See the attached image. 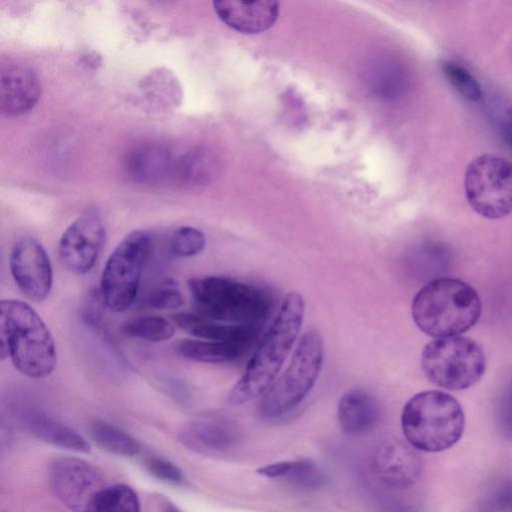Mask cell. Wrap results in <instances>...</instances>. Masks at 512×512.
I'll list each match as a JSON object with an SVG mask.
<instances>
[{
  "label": "cell",
  "instance_id": "cell-1",
  "mask_svg": "<svg viewBox=\"0 0 512 512\" xmlns=\"http://www.w3.org/2000/svg\"><path fill=\"white\" fill-rule=\"evenodd\" d=\"M304 308L301 294H287L243 375L231 389L230 403H246L270 388L299 335Z\"/></svg>",
  "mask_w": 512,
  "mask_h": 512
},
{
  "label": "cell",
  "instance_id": "cell-2",
  "mask_svg": "<svg viewBox=\"0 0 512 512\" xmlns=\"http://www.w3.org/2000/svg\"><path fill=\"white\" fill-rule=\"evenodd\" d=\"M0 354L10 357L23 375L42 379L52 373L57 362L52 334L42 318L26 302H0Z\"/></svg>",
  "mask_w": 512,
  "mask_h": 512
},
{
  "label": "cell",
  "instance_id": "cell-3",
  "mask_svg": "<svg viewBox=\"0 0 512 512\" xmlns=\"http://www.w3.org/2000/svg\"><path fill=\"white\" fill-rule=\"evenodd\" d=\"M416 326L434 337L461 335L478 321L481 299L468 283L455 278H437L422 287L411 306Z\"/></svg>",
  "mask_w": 512,
  "mask_h": 512
},
{
  "label": "cell",
  "instance_id": "cell-4",
  "mask_svg": "<svg viewBox=\"0 0 512 512\" xmlns=\"http://www.w3.org/2000/svg\"><path fill=\"white\" fill-rule=\"evenodd\" d=\"M404 436L415 449L440 452L461 438L465 416L452 395L438 390L417 393L405 404L401 414Z\"/></svg>",
  "mask_w": 512,
  "mask_h": 512
},
{
  "label": "cell",
  "instance_id": "cell-5",
  "mask_svg": "<svg viewBox=\"0 0 512 512\" xmlns=\"http://www.w3.org/2000/svg\"><path fill=\"white\" fill-rule=\"evenodd\" d=\"M198 315L230 324L256 325L269 314L271 301L262 289L222 276L189 279Z\"/></svg>",
  "mask_w": 512,
  "mask_h": 512
},
{
  "label": "cell",
  "instance_id": "cell-6",
  "mask_svg": "<svg viewBox=\"0 0 512 512\" xmlns=\"http://www.w3.org/2000/svg\"><path fill=\"white\" fill-rule=\"evenodd\" d=\"M421 367L436 386L458 391L481 379L486 369V357L480 344L469 337H441L424 347Z\"/></svg>",
  "mask_w": 512,
  "mask_h": 512
},
{
  "label": "cell",
  "instance_id": "cell-7",
  "mask_svg": "<svg viewBox=\"0 0 512 512\" xmlns=\"http://www.w3.org/2000/svg\"><path fill=\"white\" fill-rule=\"evenodd\" d=\"M322 361L321 337L315 331L306 332L285 371L262 395L259 404L262 417L277 418L298 406L314 386Z\"/></svg>",
  "mask_w": 512,
  "mask_h": 512
},
{
  "label": "cell",
  "instance_id": "cell-8",
  "mask_svg": "<svg viewBox=\"0 0 512 512\" xmlns=\"http://www.w3.org/2000/svg\"><path fill=\"white\" fill-rule=\"evenodd\" d=\"M151 249V234L135 230L110 254L102 271L100 290L103 303L111 311L124 312L134 303Z\"/></svg>",
  "mask_w": 512,
  "mask_h": 512
},
{
  "label": "cell",
  "instance_id": "cell-9",
  "mask_svg": "<svg viewBox=\"0 0 512 512\" xmlns=\"http://www.w3.org/2000/svg\"><path fill=\"white\" fill-rule=\"evenodd\" d=\"M464 192L470 207L487 219L512 213V162L483 154L473 159L465 172Z\"/></svg>",
  "mask_w": 512,
  "mask_h": 512
},
{
  "label": "cell",
  "instance_id": "cell-10",
  "mask_svg": "<svg viewBox=\"0 0 512 512\" xmlns=\"http://www.w3.org/2000/svg\"><path fill=\"white\" fill-rule=\"evenodd\" d=\"M12 278L21 293L33 302H42L50 294L53 271L42 244L32 237L18 239L10 253Z\"/></svg>",
  "mask_w": 512,
  "mask_h": 512
},
{
  "label": "cell",
  "instance_id": "cell-11",
  "mask_svg": "<svg viewBox=\"0 0 512 512\" xmlns=\"http://www.w3.org/2000/svg\"><path fill=\"white\" fill-rule=\"evenodd\" d=\"M105 226L94 214H85L63 232L58 244L62 265L74 274H85L94 266L104 246Z\"/></svg>",
  "mask_w": 512,
  "mask_h": 512
},
{
  "label": "cell",
  "instance_id": "cell-12",
  "mask_svg": "<svg viewBox=\"0 0 512 512\" xmlns=\"http://www.w3.org/2000/svg\"><path fill=\"white\" fill-rule=\"evenodd\" d=\"M55 495L71 510L83 511L101 487L96 469L82 459L64 457L55 460L49 472Z\"/></svg>",
  "mask_w": 512,
  "mask_h": 512
},
{
  "label": "cell",
  "instance_id": "cell-13",
  "mask_svg": "<svg viewBox=\"0 0 512 512\" xmlns=\"http://www.w3.org/2000/svg\"><path fill=\"white\" fill-rule=\"evenodd\" d=\"M373 468L387 487L406 488L413 485L422 471V459L408 442L390 440L380 444L373 457Z\"/></svg>",
  "mask_w": 512,
  "mask_h": 512
},
{
  "label": "cell",
  "instance_id": "cell-14",
  "mask_svg": "<svg viewBox=\"0 0 512 512\" xmlns=\"http://www.w3.org/2000/svg\"><path fill=\"white\" fill-rule=\"evenodd\" d=\"M41 95L37 74L22 63H8L0 70V111L15 116L31 110Z\"/></svg>",
  "mask_w": 512,
  "mask_h": 512
},
{
  "label": "cell",
  "instance_id": "cell-15",
  "mask_svg": "<svg viewBox=\"0 0 512 512\" xmlns=\"http://www.w3.org/2000/svg\"><path fill=\"white\" fill-rule=\"evenodd\" d=\"M178 438L191 451L204 455H217L237 445L240 431L230 420L202 418L185 423L179 430Z\"/></svg>",
  "mask_w": 512,
  "mask_h": 512
},
{
  "label": "cell",
  "instance_id": "cell-16",
  "mask_svg": "<svg viewBox=\"0 0 512 512\" xmlns=\"http://www.w3.org/2000/svg\"><path fill=\"white\" fill-rule=\"evenodd\" d=\"M214 8L227 26L245 34H257L270 29L279 15V3L271 0L215 1Z\"/></svg>",
  "mask_w": 512,
  "mask_h": 512
},
{
  "label": "cell",
  "instance_id": "cell-17",
  "mask_svg": "<svg viewBox=\"0 0 512 512\" xmlns=\"http://www.w3.org/2000/svg\"><path fill=\"white\" fill-rule=\"evenodd\" d=\"M172 319L180 329L202 340L235 342L249 346L258 333L256 325L230 324L185 312L174 314Z\"/></svg>",
  "mask_w": 512,
  "mask_h": 512
},
{
  "label": "cell",
  "instance_id": "cell-18",
  "mask_svg": "<svg viewBox=\"0 0 512 512\" xmlns=\"http://www.w3.org/2000/svg\"><path fill=\"white\" fill-rule=\"evenodd\" d=\"M337 418L341 430L351 436L363 435L376 425L379 419L377 401L366 391H347L339 400Z\"/></svg>",
  "mask_w": 512,
  "mask_h": 512
},
{
  "label": "cell",
  "instance_id": "cell-19",
  "mask_svg": "<svg viewBox=\"0 0 512 512\" xmlns=\"http://www.w3.org/2000/svg\"><path fill=\"white\" fill-rule=\"evenodd\" d=\"M24 421L29 431L46 443L78 453L90 451L89 444L80 434L42 413H27Z\"/></svg>",
  "mask_w": 512,
  "mask_h": 512
},
{
  "label": "cell",
  "instance_id": "cell-20",
  "mask_svg": "<svg viewBox=\"0 0 512 512\" xmlns=\"http://www.w3.org/2000/svg\"><path fill=\"white\" fill-rule=\"evenodd\" d=\"M258 473L268 478L284 479L306 490L321 488L327 481L323 470L307 459L273 463L260 468Z\"/></svg>",
  "mask_w": 512,
  "mask_h": 512
},
{
  "label": "cell",
  "instance_id": "cell-21",
  "mask_svg": "<svg viewBox=\"0 0 512 512\" xmlns=\"http://www.w3.org/2000/svg\"><path fill=\"white\" fill-rule=\"evenodd\" d=\"M248 347L235 342L183 340L177 345V353L192 361L217 364L239 358Z\"/></svg>",
  "mask_w": 512,
  "mask_h": 512
},
{
  "label": "cell",
  "instance_id": "cell-22",
  "mask_svg": "<svg viewBox=\"0 0 512 512\" xmlns=\"http://www.w3.org/2000/svg\"><path fill=\"white\" fill-rule=\"evenodd\" d=\"M82 512H140L136 492L124 484L100 489Z\"/></svg>",
  "mask_w": 512,
  "mask_h": 512
},
{
  "label": "cell",
  "instance_id": "cell-23",
  "mask_svg": "<svg viewBox=\"0 0 512 512\" xmlns=\"http://www.w3.org/2000/svg\"><path fill=\"white\" fill-rule=\"evenodd\" d=\"M91 435L100 447L119 456L132 457L140 451L138 441L132 436L102 421L92 424Z\"/></svg>",
  "mask_w": 512,
  "mask_h": 512
},
{
  "label": "cell",
  "instance_id": "cell-24",
  "mask_svg": "<svg viewBox=\"0 0 512 512\" xmlns=\"http://www.w3.org/2000/svg\"><path fill=\"white\" fill-rule=\"evenodd\" d=\"M120 331L123 335L149 342H162L174 335V327L160 316H140L125 322Z\"/></svg>",
  "mask_w": 512,
  "mask_h": 512
},
{
  "label": "cell",
  "instance_id": "cell-25",
  "mask_svg": "<svg viewBox=\"0 0 512 512\" xmlns=\"http://www.w3.org/2000/svg\"><path fill=\"white\" fill-rule=\"evenodd\" d=\"M442 72L452 87L465 99L478 102L483 97L480 83L474 75L457 62L446 61L442 64Z\"/></svg>",
  "mask_w": 512,
  "mask_h": 512
},
{
  "label": "cell",
  "instance_id": "cell-26",
  "mask_svg": "<svg viewBox=\"0 0 512 512\" xmlns=\"http://www.w3.org/2000/svg\"><path fill=\"white\" fill-rule=\"evenodd\" d=\"M205 243V235L200 230L192 226H181L172 233L169 248L174 256L187 258L199 254Z\"/></svg>",
  "mask_w": 512,
  "mask_h": 512
},
{
  "label": "cell",
  "instance_id": "cell-27",
  "mask_svg": "<svg viewBox=\"0 0 512 512\" xmlns=\"http://www.w3.org/2000/svg\"><path fill=\"white\" fill-rule=\"evenodd\" d=\"M495 423L499 434L512 441V375L497 397Z\"/></svg>",
  "mask_w": 512,
  "mask_h": 512
},
{
  "label": "cell",
  "instance_id": "cell-28",
  "mask_svg": "<svg viewBox=\"0 0 512 512\" xmlns=\"http://www.w3.org/2000/svg\"><path fill=\"white\" fill-rule=\"evenodd\" d=\"M147 304L160 310L176 309L182 306L183 296L175 282L168 280L149 294Z\"/></svg>",
  "mask_w": 512,
  "mask_h": 512
},
{
  "label": "cell",
  "instance_id": "cell-29",
  "mask_svg": "<svg viewBox=\"0 0 512 512\" xmlns=\"http://www.w3.org/2000/svg\"><path fill=\"white\" fill-rule=\"evenodd\" d=\"M147 467L155 477L162 481L172 484H179L183 482V474L181 470L167 460L151 458L147 462Z\"/></svg>",
  "mask_w": 512,
  "mask_h": 512
},
{
  "label": "cell",
  "instance_id": "cell-30",
  "mask_svg": "<svg viewBox=\"0 0 512 512\" xmlns=\"http://www.w3.org/2000/svg\"><path fill=\"white\" fill-rule=\"evenodd\" d=\"M499 129L503 140L512 149V108H508L501 115Z\"/></svg>",
  "mask_w": 512,
  "mask_h": 512
},
{
  "label": "cell",
  "instance_id": "cell-31",
  "mask_svg": "<svg viewBox=\"0 0 512 512\" xmlns=\"http://www.w3.org/2000/svg\"><path fill=\"white\" fill-rule=\"evenodd\" d=\"M163 512H181L178 510L177 507H175L173 504L171 503H166L164 505V509H163Z\"/></svg>",
  "mask_w": 512,
  "mask_h": 512
}]
</instances>
